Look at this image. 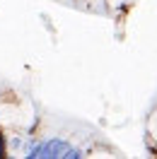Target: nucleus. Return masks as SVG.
I'll return each mask as SVG.
<instances>
[{
    "label": "nucleus",
    "mask_w": 157,
    "mask_h": 159,
    "mask_svg": "<svg viewBox=\"0 0 157 159\" xmlns=\"http://www.w3.org/2000/svg\"><path fill=\"white\" fill-rule=\"evenodd\" d=\"M147 135H150V152L152 157H157V109L147 118Z\"/></svg>",
    "instance_id": "nucleus-1"
}]
</instances>
